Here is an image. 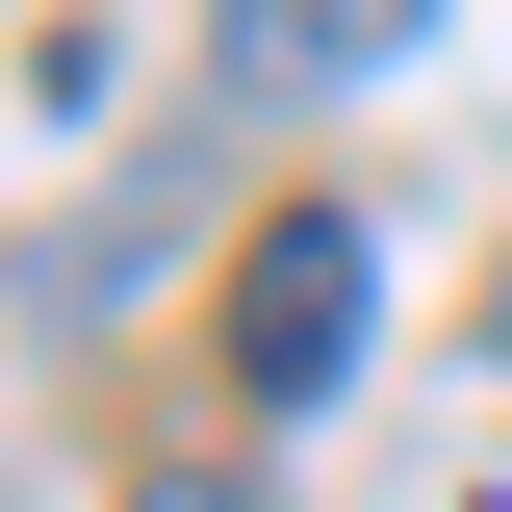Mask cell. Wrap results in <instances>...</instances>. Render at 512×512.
<instances>
[{"label":"cell","instance_id":"1","mask_svg":"<svg viewBox=\"0 0 512 512\" xmlns=\"http://www.w3.org/2000/svg\"><path fill=\"white\" fill-rule=\"evenodd\" d=\"M359 308H384V231H359V205H256V231H231V282H205V359H231V410H256V436L359 384Z\"/></svg>","mask_w":512,"mask_h":512},{"label":"cell","instance_id":"2","mask_svg":"<svg viewBox=\"0 0 512 512\" xmlns=\"http://www.w3.org/2000/svg\"><path fill=\"white\" fill-rule=\"evenodd\" d=\"M410 26H436V0H205V103H231V128H282V103H359Z\"/></svg>","mask_w":512,"mask_h":512},{"label":"cell","instance_id":"3","mask_svg":"<svg viewBox=\"0 0 512 512\" xmlns=\"http://www.w3.org/2000/svg\"><path fill=\"white\" fill-rule=\"evenodd\" d=\"M128 512H256V487H180V461H154V487H128Z\"/></svg>","mask_w":512,"mask_h":512}]
</instances>
